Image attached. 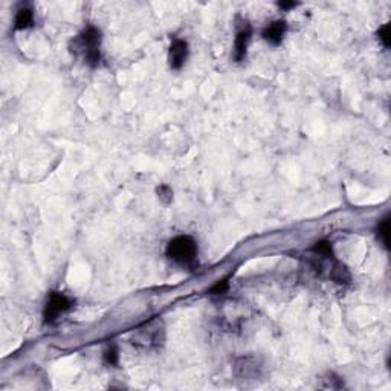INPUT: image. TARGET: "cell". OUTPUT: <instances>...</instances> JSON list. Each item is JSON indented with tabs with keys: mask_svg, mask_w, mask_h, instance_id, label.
<instances>
[{
	"mask_svg": "<svg viewBox=\"0 0 391 391\" xmlns=\"http://www.w3.org/2000/svg\"><path fill=\"white\" fill-rule=\"evenodd\" d=\"M278 5H280V8H283V9H292V8L297 6L295 2H281V3H278Z\"/></svg>",
	"mask_w": 391,
	"mask_h": 391,
	"instance_id": "2e32d148",
	"label": "cell"
},
{
	"mask_svg": "<svg viewBox=\"0 0 391 391\" xmlns=\"http://www.w3.org/2000/svg\"><path fill=\"white\" fill-rule=\"evenodd\" d=\"M188 57V44L185 40L176 38L170 46V54H168V63L171 69H181Z\"/></svg>",
	"mask_w": 391,
	"mask_h": 391,
	"instance_id": "5b68a950",
	"label": "cell"
},
{
	"mask_svg": "<svg viewBox=\"0 0 391 391\" xmlns=\"http://www.w3.org/2000/svg\"><path fill=\"white\" fill-rule=\"evenodd\" d=\"M388 235H390V218L387 217V218H384L382 222L378 225V237H379V240L384 243L385 248H388V243H390Z\"/></svg>",
	"mask_w": 391,
	"mask_h": 391,
	"instance_id": "30bf717a",
	"label": "cell"
},
{
	"mask_svg": "<svg viewBox=\"0 0 391 391\" xmlns=\"http://www.w3.org/2000/svg\"><path fill=\"white\" fill-rule=\"evenodd\" d=\"M158 196L164 203H170L171 200H173V190H171L168 185H161L158 188Z\"/></svg>",
	"mask_w": 391,
	"mask_h": 391,
	"instance_id": "7c38bea8",
	"label": "cell"
},
{
	"mask_svg": "<svg viewBox=\"0 0 391 391\" xmlns=\"http://www.w3.org/2000/svg\"><path fill=\"white\" fill-rule=\"evenodd\" d=\"M72 306H73V301L69 297H66L64 293L52 292L51 295H49V300L44 307V320L49 323L57 320L61 313L67 312Z\"/></svg>",
	"mask_w": 391,
	"mask_h": 391,
	"instance_id": "3957f363",
	"label": "cell"
},
{
	"mask_svg": "<svg viewBox=\"0 0 391 391\" xmlns=\"http://www.w3.org/2000/svg\"><path fill=\"white\" fill-rule=\"evenodd\" d=\"M104 361L109 365H118V352L115 347H110L109 350H106L104 353Z\"/></svg>",
	"mask_w": 391,
	"mask_h": 391,
	"instance_id": "5bb4252c",
	"label": "cell"
},
{
	"mask_svg": "<svg viewBox=\"0 0 391 391\" xmlns=\"http://www.w3.org/2000/svg\"><path fill=\"white\" fill-rule=\"evenodd\" d=\"M34 24V14L29 8H21L15 15V29H26Z\"/></svg>",
	"mask_w": 391,
	"mask_h": 391,
	"instance_id": "ba28073f",
	"label": "cell"
},
{
	"mask_svg": "<svg viewBox=\"0 0 391 391\" xmlns=\"http://www.w3.org/2000/svg\"><path fill=\"white\" fill-rule=\"evenodd\" d=\"M228 287V280H220L209 289V293H212V295H223V293H226Z\"/></svg>",
	"mask_w": 391,
	"mask_h": 391,
	"instance_id": "4fadbf2b",
	"label": "cell"
},
{
	"mask_svg": "<svg viewBox=\"0 0 391 391\" xmlns=\"http://www.w3.org/2000/svg\"><path fill=\"white\" fill-rule=\"evenodd\" d=\"M315 254L321 255V257H332L333 255V251H332V243L323 240V241H318L315 243V246L312 249Z\"/></svg>",
	"mask_w": 391,
	"mask_h": 391,
	"instance_id": "8fae6325",
	"label": "cell"
},
{
	"mask_svg": "<svg viewBox=\"0 0 391 391\" xmlns=\"http://www.w3.org/2000/svg\"><path fill=\"white\" fill-rule=\"evenodd\" d=\"M249 40H251V28L249 26H244L243 29H240L237 32L235 47H234V60L235 61H241L244 57H246V49H248Z\"/></svg>",
	"mask_w": 391,
	"mask_h": 391,
	"instance_id": "52a82bcc",
	"label": "cell"
},
{
	"mask_svg": "<svg viewBox=\"0 0 391 391\" xmlns=\"http://www.w3.org/2000/svg\"><path fill=\"white\" fill-rule=\"evenodd\" d=\"M167 255L179 264L191 266L197 257V244L188 235H179L168 243Z\"/></svg>",
	"mask_w": 391,
	"mask_h": 391,
	"instance_id": "7a4b0ae2",
	"label": "cell"
},
{
	"mask_svg": "<svg viewBox=\"0 0 391 391\" xmlns=\"http://www.w3.org/2000/svg\"><path fill=\"white\" fill-rule=\"evenodd\" d=\"M165 339V332H164V324L159 320H153L150 323L144 324L139 327L132 338V344L141 350L150 352L156 350L164 344Z\"/></svg>",
	"mask_w": 391,
	"mask_h": 391,
	"instance_id": "6da1fadb",
	"label": "cell"
},
{
	"mask_svg": "<svg viewBox=\"0 0 391 391\" xmlns=\"http://www.w3.org/2000/svg\"><path fill=\"white\" fill-rule=\"evenodd\" d=\"M100 43H101V32L100 29H96L95 26H87L77 38L75 44L78 49L84 52V55H87L92 51H100Z\"/></svg>",
	"mask_w": 391,
	"mask_h": 391,
	"instance_id": "277c9868",
	"label": "cell"
},
{
	"mask_svg": "<svg viewBox=\"0 0 391 391\" xmlns=\"http://www.w3.org/2000/svg\"><path fill=\"white\" fill-rule=\"evenodd\" d=\"M286 29H287L286 21L277 20V21L271 23L269 26L264 28V31H263V38H264L267 43H271V44L277 46V44H280V43L283 41V37H284V34H286Z\"/></svg>",
	"mask_w": 391,
	"mask_h": 391,
	"instance_id": "8992f818",
	"label": "cell"
},
{
	"mask_svg": "<svg viewBox=\"0 0 391 391\" xmlns=\"http://www.w3.org/2000/svg\"><path fill=\"white\" fill-rule=\"evenodd\" d=\"M332 278L336 283H350V272L344 264L336 263L332 269Z\"/></svg>",
	"mask_w": 391,
	"mask_h": 391,
	"instance_id": "9c48e42d",
	"label": "cell"
},
{
	"mask_svg": "<svg viewBox=\"0 0 391 391\" xmlns=\"http://www.w3.org/2000/svg\"><path fill=\"white\" fill-rule=\"evenodd\" d=\"M378 35H379V40L382 41V44L385 47H388L390 46V24H384V26L379 29Z\"/></svg>",
	"mask_w": 391,
	"mask_h": 391,
	"instance_id": "9a60e30c",
	"label": "cell"
}]
</instances>
